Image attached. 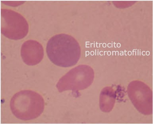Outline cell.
I'll list each match as a JSON object with an SVG mask.
<instances>
[{"label": "cell", "instance_id": "cell-1", "mask_svg": "<svg viewBox=\"0 0 153 124\" xmlns=\"http://www.w3.org/2000/svg\"><path fill=\"white\" fill-rule=\"evenodd\" d=\"M46 52L53 63L64 67L76 64L81 56L79 43L74 37L65 34H56L51 38L47 44Z\"/></svg>", "mask_w": 153, "mask_h": 124}, {"label": "cell", "instance_id": "cell-2", "mask_svg": "<svg viewBox=\"0 0 153 124\" xmlns=\"http://www.w3.org/2000/svg\"><path fill=\"white\" fill-rule=\"evenodd\" d=\"M11 110L19 120L28 121L38 118L44 110L43 97L38 93L29 90L16 93L11 99Z\"/></svg>", "mask_w": 153, "mask_h": 124}, {"label": "cell", "instance_id": "cell-3", "mask_svg": "<svg viewBox=\"0 0 153 124\" xmlns=\"http://www.w3.org/2000/svg\"><path fill=\"white\" fill-rule=\"evenodd\" d=\"M94 78L93 69L90 66L79 65L71 70L59 79L56 87L59 92L78 91L87 88Z\"/></svg>", "mask_w": 153, "mask_h": 124}, {"label": "cell", "instance_id": "cell-4", "mask_svg": "<svg viewBox=\"0 0 153 124\" xmlns=\"http://www.w3.org/2000/svg\"><path fill=\"white\" fill-rule=\"evenodd\" d=\"M1 32L7 38L19 40L26 37L29 32L28 22L23 16L12 10H1Z\"/></svg>", "mask_w": 153, "mask_h": 124}, {"label": "cell", "instance_id": "cell-5", "mask_svg": "<svg viewBox=\"0 0 153 124\" xmlns=\"http://www.w3.org/2000/svg\"><path fill=\"white\" fill-rule=\"evenodd\" d=\"M128 93L138 111L145 115L152 114V92L147 85L138 81H132L128 85Z\"/></svg>", "mask_w": 153, "mask_h": 124}, {"label": "cell", "instance_id": "cell-6", "mask_svg": "<svg viewBox=\"0 0 153 124\" xmlns=\"http://www.w3.org/2000/svg\"><path fill=\"white\" fill-rule=\"evenodd\" d=\"M21 56L26 64L31 66L38 64L44 56L43 46L37 41L27 40L21 47Z\"/></svg>", "mask_w": 153, "mask_h": 124}, {"label": "cell", "instance_id": "cell-7", "mask_svg": "<svg viewBox=\"0 0 153 124\" xmlns=\"http://www.w3.org/2000/svg\"><path fill=\"white\" fill-rule=\"evenodd\" d=\"M116 97L115 91L111 87L104 88L100 96V107L104 112H109L112 110Z\"/></svg>", "mask_w": 153, "mask_h": 124}]
</instances>
